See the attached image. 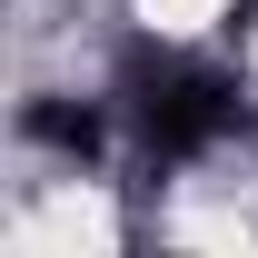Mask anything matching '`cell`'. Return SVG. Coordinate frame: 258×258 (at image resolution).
Instances as JSON below:
<instances>
[{
    "mask_svg": "<svg viewBox=\"0 0 258 258\" xmlns=\"http://www.w3.org/2000/svg\"><path fill=\"white\" fill-rule=\"evenodd\" d=\"M238 119H248V99H238L228 70L159 60L149 80H139V129H149V149H159V159H199V149H219Z\"/></svg>",
    "mask_w": 258,
    "mask_h": 258,
    "instance_id": "1",
    "label": "cell"
},
{
    "mask_svg": "<svg viewBox=\"0 0 258 258\" xmlns=\"http://www.w3.org/2000/svg\"><path fill=\"white\" fill-rule=\"evenodd\" d=\"M20 129H30L40 149H70V159H90V149H99V109H60V99H40Z\"/></svg>",
    "mask_w": 258,
    "mask_h": 258,
    "instance_id": "2",
    "label": "cell"
}]
</instances>
